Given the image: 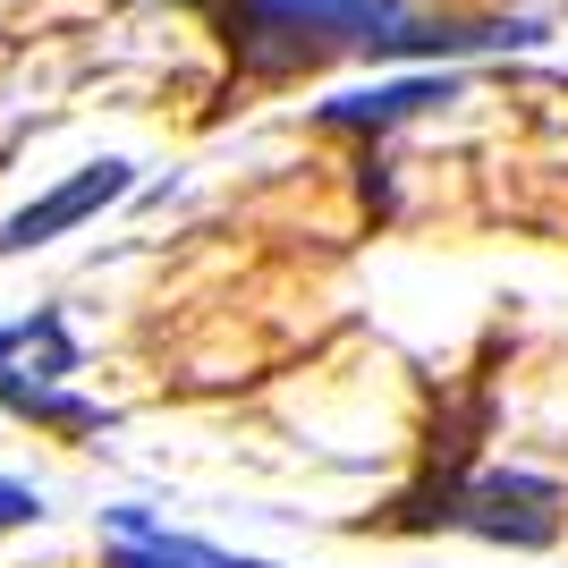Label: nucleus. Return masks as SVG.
Returning a JSON list of instances; mask_svg holds the SVG:
<instances>
[{
  "instance_id": "1",
  "label": "nucleus",
  "mask_w": 568,
  "mask_h": 568,
  "mask_svg": "<svg viewBox=\"0 0 568 568\" xmlns=\"http://www.w3.org/2000/svg\"><path fill=\"white\" fill-rule=\"evenodd\" d=\"M450 526L484 535V544H509V551H544L560 535V484L544 475H475L450 493Z\"/></svg>"
},
{
  "instance_id": "4",
  "label": "nucleus",
  "mask_w": 568,
  "mask_h": 568,
  "mask_svg": "<svg viewBox=\"0 0 568 568\" xmlns=\"http://www.w3.org/2000/svg\"><path fill=\"white\" fill-rule=\"evenodd\" d=\"M425 102H450V77H399L374 94H339L323 102V128H390V119H416Z\"/></svg>"
},
{
  "instance_id": "6",
  "label": "nucleus",
  "mask_w": 568,
  "mask_h": 568,
  "mask_svg": "<svg viewBox=\"0 0 568 568\" xmlns=\"http://www.w3.org/2000/svg\"><path fill=\"white\" fill-rule=\"evenodd\" d=\"M43 518V500L26 493V484H9V475H0V535H9V526H34Z\"/></svg>"
},
{
  "instance_id": "2",
  "label": "nucleus",
  "mask_w": 568,
  "mask_h": 568,
  "mask_svg": "<svg viewBox=\"0 0 568 568\" xmlns=\"http://www.w3.org/2000/svg\"><path fill=\"white\" fill-rule=\"evenodd\" d=\"M246 34H297L306 60H323V43H365L374 51L399 18V0H237L230 9Z\"/></svg>"
},
{
  "instance_id": "5",
  "label": "nucleus",
  "mask_w": 568,
  "mask_h": 568,
  "mask_svg": "<svg viewBox=\"0 0 568 568\" xmlns=\"http://www.w3.org/2000/svg\"><path fill=\"white\" fill-rule=\"evenodd\" d=\"M0 399L18 407V416H51V425H69V433H94L102 425V407L69 399V390H43V382H18V374H0Z\"/></svg>"
},
{
  "instance_id": "7",
  "label": "nucleus",
  "mask_w": 568,
  "mask_h": 568,
  "mask_svg": "<svg viewBox=\"0 0 568 568\" xmlns=\"http://www.w3.org/2000/svg\"><path fill=\"white\" fill-rule=\"evenodd\" d=\"M111 568H179L170 551H153V544H128V551H111Z\"/></svg>"
},
{
  "instance_id": "3",
  "label": "nucleus",
  "mask_w": 568,
  "mask_h": 568,
  "mask_svg": "<svg viewBox=\"0 0 568 568\" xmlns=\"http://www.w3.org/2000/svg\"><path fill=\"white\" fill-rule=\"evenodd\" d=\"M136 187L128 179V162H85L69 179V187H51L43 204H26V213H9L0 221V255H26V246H51L60 230H77V221H94L102 204H119V195Z\"/></svg>"
}]
</instances>
